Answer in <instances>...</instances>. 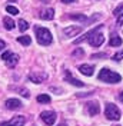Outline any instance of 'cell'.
Segmentation results:
<instances>
[{"instance_id": "cell-29", "label": "cell", "mask_w": 123, "mask_h": 126, "mask_svg": "<svg viewBox=\"0 0 123 126\" xmlns=\"http://www.w3.org/2000/svg\"><path fill=\"white\" fill-rule=\"evenodd\" d=\"M4 47H6V43H4V42H3V40L0 39V52H1V50H3V49H4Z\"/></svg>"}, {"instance_id": "cell-20", "label": "cell", "mask_w": 123, "mask_h": 126, "mask_svg": "<svg viewBox=\"0 0 123 126\" xmlns=\"http://www.w3.org/2000/svg\"><path fill=\"white\" fill-rule=\"evenodd\" d=\"M70 19L72 20H79V22H86L87 17L85 15H70Z\"/></svg>"}, {"instance_id": "cell-27", "label": "cell", "mask_w": 123, "mask_h": 126, "mask_svg": "<svg viewBox=\"0 0 123 126\" xmlns=\"http://www.w3.org/2000/svg\"><path fill=\"white\" fill-rule=\"evenodd\" d=\"M99 57H106V53H96L92 56V59H99Z\"/></svg>"}, {"instance_id": "cell-25", "label": "cell", "mask_w": 123, "mask_h": 126, "mask_svg": "<svg viewBox=\"0 0 123 126\" xmlns=\"http://www.w3.org/2000/svg\"><path fill=\"white\" fill-rule=\"evenodd\" d=\"M85 55V52L82 50V49H76L75 52H73V56H83Z\"/></svg>"}, {"instance_id": "cell-5", "label": "cell", "mask_w": 123, "mask_h": 126, "mask_svg": "<svg viewBox=\"0 0 123 126\" xmlns=\"http://www.w3.org/2000/svg\"><path fill=\"white\" fill-rule=\"evenodd\" d=\"M56 113L52 112V110H45V112H42V115H40V119L45 122V125L46 126H52L56 122Z\"/></svg>"}, {"instance_id": "cell-4", "label": "cell", "mask_w": 123, "mask_h": 126, "mask_svg": "<svg viewBox=\"0 0 123 126\" xmlns=\"http://www.w3.org/2000/svg\"><path fill=\"white\" fill-rule=\"evenodd\" d=\"M120 109L113 105V103H108L106 108H105V116L109 119V120H119L120 119Z\"/></svg>"}, {"instance_id": "cell-8", "label": "cell", "mask_w": 123, "mask_h": 126, "mask_svg": "<svg viewBox=\"0 0 123 126\" xmlns=\"http://www.w3.org/2000/svg\"><path fill=\"white\" fill-rule=\"evenodd\" d=\"M64 80H66V82H69L70 85H73V86H77V87H83V86H85V83H83V82H80L79 79L73 78V76H72V73H70L69 70H66V75H64Z\"/></svg>"}, {"instance_id": "cell-6", "label": "cell", "mask_w": 123, "mask_h": 126, "mask_svg": "<svg viewBox=\"0 0 123 126\" xmlns=\"http://www.w3.org/2000/svg\"><path fill=\"white\" fill-rule=\"evenodd\" d=\"M24 123H26V118L17 115V116H13V118L10 119V120H7V122L0 123V126H24Z\"/></svg>"}, {"instance_id": "cell-32", "label": "cell", "mask_w": 123, "mask_h": 126, "mask_svg": "<svg viewBox=\"0 0 123 126\" xmlns=\"http://www.w3.org/2000/svg\"><path fill=\"white\" fill-rule=\"evenodd\" d=\"M59 126H67V125H66V123H60Z\"/></svg>"}, {"instance_id": "cell-10", "label": "cell", "mask_w": 123, "mask_h": 126, "mask_svg": "<svg viewBox=\"0 0 123 126\" xmlns=\"http://www.w3.org/2000/svg\"><path fill=\"white\" fill-rule=\"evenodd\" d=\"M86 109H87L90 116H94V115H97L100 112V108H99V103L97 102H89L86 105Z\"/></svg>"}, {"instance_id": "cell-3", "label": "cell", "mask_w": 123, "mask_h": 126, "mask_svg": "<svg viewBox=\"0 0 123 126\" xmlns=\"http://www.w3.org/2000/svg\"><path fill=\"white\" fill-rule=\"evenodd\" d=\"M36 32V39H37L39 45H42V46H49L52 42H53V36H52V33L49 32V29L46 27H36L34 29Z\"/></svg>"}, {"instance_id": "cell-28", "label": "cell", "mask_w": 123, "mask_h": 126, "mask_svg": "<svg viewBox=\"0 0 123 126\" xmlns=\"http://www.w3.org/2000/svg\"><path fill=\"white\" fill-rule=\"evenodd\" d=\"M10 53H12V52H4V53L1 55V59H3V60H6L9 56H10Z\"/></svg>"}, {"instance_id": "cell-15", "label": "cell", "mask_w": 123, "mask_h": 126, "mask_svg": "<svg viewBox=\"0 0 123 126\" xmlns=\"http://www.w3.org/2000/svg\"><path fill=\"white\" fill-rule=\"evenodd\" d=\"M40 17L45 19V20H52L54 17V10L53 9H46V10H43V12L40 13Z\"/></svg>"}, {"instance_id": "cell-1", "label": "cell", "mask_w": 123, "mask_h": 126, "mask_svg": "<svg viewBox=\"0 0 123 126\" xmlns=\"http://www.w3.org/2000/svg\"><path fill=\"white\" fill-rule=\"evenodd\" d=\"M102 27H103V24H97V27L92 29L90 32H87L86 34H83L82 37H79V39L75 40V45H79V43H82V42L87 40L90 46L99 47L100 45H103V42H105V36H103V34L99 32Z\"/></svg>"}, {"instance_id": "cell-13", "label": "cell", "mask_w": 123, "mask_h": 126, "mask_svg": "<svg viewBox=\"0 0 123 126\" xmlns=\"http://www.w3.org/2000/svg\"><path fill=\"white\" fill-rule=\"evenodd\" d=\"M6 108L7 109H19V108H22V102L19 100V99H7L6 100Z\"/></svg>"}, {"instance_id": "cell-26", "label": "cell", "mask_w": 123, "mask_h": 126, "mask_svg": "<svg viewBox=\"0 0 123 126\" xmlns=\"http://www.w3.org/2000/svg\"><path fill=\"white\" fill-rule=\"evenodd\" d=\"M122 24H123V12L117 16V26H122Z\"/></svg>"}, {"instance_id": "cell-21", "label": "cell", "mask_w": 123, "mask_h": 126, "mask_svg": "<svg viewBox=\"0 0 123 126\" xmlns=\"http://www.w3.org/2000/svg\"><path fill=\"white\" fill-rule=\"evenodd\" d=\"M6 12L10 13V15H13V16L19 15V10H17V7H15V6H7V7H6Z\"/></svg>"}, {"instance_id": "cell-23", "label": "cell", "mask_w": 123, "mask_h": 126, "mask_svg": "<svg viewBox=\"0 0 123 126\" xmlns=\"http://www.w3.org/2000/svg\"><path fill=\"white\" fill-rule=\"evenodd\" d=\"M19 92H20V94H22L23 97H29V96H30V94H29V90H27V89H24V87L19 89Z\"/></svg>"}, {"instance_id": "cell-14", "label": "cell", "mask_w": 123, "mask_h": 126, "mask_svg": "<svg viewBox=\"0 0 123 126\" xmlns=\"http://www.w3.org/2000/svg\"><path fill=\"white\" fill-rule=\"evenodd\" d=\"M109 45L112 47L120 46V45H122V37L117 36V34H112V36H110V40H109Z\"/></svg>"}, {"instance_id": "cell-16", "label": "cell", "mask_w": 123, "mask_h": 126, "mask_svg": "<svg viewBox=\"0 0 123 126\" xmlns=\"http://www.w3.org/2000/svg\"><path fill=\"white\" fill-rule=\"evenodd\" d=\"M3 23H4V27H6L7 30H13V29H15V22H13V19L9 17V16H6V17L3 19Z\"/></svg>"}, {"instance_id": "cell-12", "label": "cell", "mask_w": 123, "mask_h": 126, "mask_svg": "<svg viewBox=\"0 0 123 126\" xmlns=\"http://www.w3.org/2000/svg\"><path fill=\"white\" fill-rule=\"evenodd\" d=\"M79 70L82 75H85V76H92L93 72H94V67H93L92 64H80L79 66Z\"/></svg>"}, {"instance_id": "cell-33", "label": "cell", "mask_w": 123, "mask_h": 126, "mask_svg": "<svg viewBox=\"0 0 123 126\" xmlns=\"http://www.w3.org/2000/svg\"><path fill=\"white\" fill-rule=\"evenodd\" d=\"M116 126H120V125H116Z\"/></svg>"}, {"instance_id": "cell-7", "label": "cell", "mask_w": 123, "mask_h": 126, "mask_svg": "<svg viewBox=\"0 0 123 126\" xmlns=\"http://www.w3.org/2000/svg\"><path fill=\"white\" fill-rule=\"evenodd\" d=\"M46 79H47V73H43V72H33V73L29 75V80L33 82V83H42Z\"/></svg>"}, {"instance_id": "cell-22", "label": "cell", "mask_w": 123, "mask_h": 126, "mask_svg": "<svg viewBox=\"0 0 123 126\" xmlns=\"http://www.w3.org/2000/svg\"><path fill=\"white\" fill-rule=\"evenodd\" d=\"M123 59V52H119V53H116L115 56H113V60L115 62H120Z\"/></svg>"}, {"instance_id": "cell-31", "label": "cell", "mask_w": 123, "mask_h": 126, "mask_svg": "<svg viewBox=\"0 0 123 126\" xmlns=\"http://www.w3.org/2000/svg\"><path fill=\"white\" fill-rule=\"evenodd\" d=\"M63 3H73V1H76V0H62Z\"/></svg>"}, {"instance_id": "cell-30", "label": "cell", "mask_w": 123, "mask_h": 126, "mask_svg": "<svg viewBox=\"0 0 123 126\" xmlns=\"http://www.w3.org/2000/svg\"><path fill=\"white\" fill-rule=\"evenodd\" d=\"M119 100H120V102H123V92H120V93H119Z\"/></svg>"}, {"instance_id": "cell-17", "label": "cell", "mask_w": 123, "mask_h": 126, "mask_svg": "<svg viewBox=\"0 0 123 126\" xmlns=\"http://www.w3.org/2000/svg\"><path fill=\"white\" fill-rule=\"evenodd\" d=\"M17 42H19L20 45H23V46H29L31 43V37L30 36H19V37H17Z\"/></svg>"}, {"instance_id": "cell-19", "label": "cell", "mask_w": 123, "mask_h": 126, "mask_svg": "<svg viewBox=\"0 0 123 126\" xmlns=\"http://www.w3.org/2000/svg\"><path fill=\"white\" fill-rule=\"evenodd\" d=\"M37 102L39 103H49L50 102V96H49V94H39Z\"/></svg>"}, {"instance_id": "cell-11", "label": "cell", "mask_w": 123, "mask_h": 126, "mask_svg": "<svg viewBox=\"0 0 123 126\" xmlns=\"http://www.w3.org/2000/svg\"><path fill=\"white\" fill-rule=\"evenodd\" d=\"M4 63H6V66L7 67H10V69H13L16 64L19 63V56L15 55V53H10V56H9L7 59L4 60Z\"/></svg>"}, {"instance_id": "cell-24", "label": "cell", "mask_w": 123, "mask_h": 126, "mask_svg": "<svg viewBox=\"0 0 123 126\" xmlns=\"http://www.w3.org/2000/svg\"><path fill=\"white\" fill-rule=\"evenodd\" d=\"M122 10H123V3L119 6V7H116L115 9V16H119L120 13H122Z\"/></svg>"}, {"instance_id": "cell-18", "label": "cell", "mask_w": 123, "mask_h": 126, "mask_svg": "<svg viewBox=\"0 0 123 126\" xmlns=\"http://www.w3.org/2000/svg\"><path fill=\"white\" fill-rule=\"evenodd\" d=\"M17 24H19V29H20V32H26L27 29H29V23H27L26 20H23V19H20Z\"/></svg>"}, {"instance_id": "cell-2", "label": "cell", "mask_w": 123, "mask_h": 126, "mask_svg": "<svg viewBox=\"0 0 123 126\" xmlns=\"http://www.w3.org/2000/svg\"><path fill=\"white\" fill-rule=\"evenodd\" d=\"M97 79L102 80V82H106V83H119V82H122V76H120L119 73H116V72L108 69V67H103V69L99 72Z\"/></svg>"}, {"instance_id": "cell-9", "label": "cell", "mask_w": 123, "mask_h": 126, "mask_svg": "<svg viewBox=\"0 0 123 126\" xmlns=\"http://www.w3.org/2000/svg\"><path fill=\"white\" fill-rule=\"evenodd\" d=\"M82 32V27L80 26H70V27H66L63 33H64V36L66 37H73V36H76Z\"/></svg>"}]
</instances>
